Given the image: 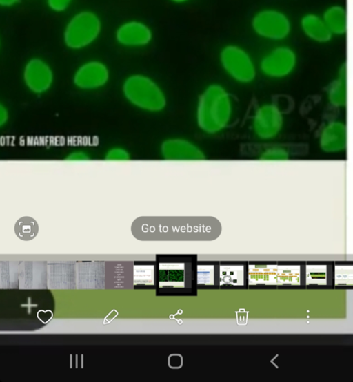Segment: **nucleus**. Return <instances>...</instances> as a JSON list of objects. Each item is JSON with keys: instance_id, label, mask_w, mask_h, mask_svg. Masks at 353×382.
I'll return each mask as SVG.
<instances>
[{"instance_id": "obj_3", "label": "nucleus", "mask_w": 353, "mask_h": 382, "mask_svg": "<svg viewBox=\"0 0 353 382\" xmlns=\"http://www.w3.org/2000/svg\"><path fill=\"white\" fill-rule=\"evenodd\" d=\"M101 30L102 23L98 14L82 12L68 23L64 34L65 42L69 48L83 49L98 39Z\"/></svg>"}, {"instance_id": "obj_10", "label": "nucleus", "mask_w": 353, "mask_h": 382, "mask_svg": "<svg viewBox=\"0 0 353 382\" xmlns=\"http://www.w3.org/2000/svg\"><path fill=\"white\" fill-rule=\"evenodd\" d=\"M109 70L103 62L92 61L79 68L74 76L75 85L83 89H94L108 82Z\"/></svg>"}, {"instance_id": "obj_18", "label": "nucleus", "mask_w": 353, "mask_h": 382, "mask_svg": "<svg viewBox=\"0 0 353 382\" xmlns=\"http://www.w3.org/2000/svg\"><path fill=\"white\" fill-rule=\"evenodd\" d=\"M105 160L110 162H127L130 161V156L125 149L114 148L109 151Z\"/></svg>"}, {"instance_id": "obj_4", "label": "nucleus", "mask_w": 353, "mask_h": 382, "mask_svg": "<svg viewBox=\"0 0 353 382\" xmlns=\"http://www.w3.org/2000/svg\"><path fill=\"white\" fill-rule=\"evenodd\" d=\"M251 25L259 37L271 41H284L292 31L290 17L276 8H263L256 12L252 17Z\"/></svg>"}, {"instance_id": "obj_17", "label": "nucleus", "mask_w": 353, "mask_h": 382, "mask_svg": "<svg viewBox=\"0 0 353 382\" xmlns=\"http://www.w3.org/2000/svg\"><path fill=\"white\" fill-rule=\"evenodd\" d=\"M259 159L265 162H285L289 159V153L283 148H271L265 151Z\"/></svg>"}, {"instance_id": "obj_5", "label": "nucleus", "mask_w": 353, "mask_h": 382, "mask_svg": "<svg viewBox=\"0 0 353 382\" xmlns=\"http://www.w3.org/2000/svg\"><path fill=\"white\" fill-rule=\"evenodd\" d=\"M221 65L236 82L247 84L254 81L256 67L250 52L242 46L229 43L219 52Z\"/></svg>"}, {"instance_id": "obj_24", "label": "nucleus", "mask_w": 353, "mask_h": 382, "mask_svg": "<svg viewBox=\"0 0 353 382\" xmlns=\"http://www.w3.org/2000/svg\"><path fill=\"white\" fill-rule=\"evenodd\" d=\"M170 1L175 5H185L191 1V0H170Z\"/></svg>"}, {"instance_id": "obj_13", "label": "nucleus", "mask_w": 353, "mask_h": 382, "mask_svg": "<svg viewBox=\"0 0 353 382\" xmlns=\"http://www.w3.org/2000/svg\"><path fill=\"white\" fill-rule=\"evenodd\" d=\"M300 28L305 36L317 43H327L333 38L323 17L316 13H307L300 20Z\"/></svg>"}, {"instance_id": "obj_21", "label": "nucleus", "mask_w": 353, "mask_h": 382, "mask_svg": "<svg viewBox=\"0 0 353 382\" xmlns=\"http://www.w3.org/2000/svg\"><path fill=\"white\" fill-rule=\"evenodd\" d=\"M248 312H244V310H240V312H236L237 315V322L239 325H246L247 324V316H248Z\"/></svg>"}, {"instance_id": "obj_23", "label": "nucleus", "mask_w": 353, "mask_h": 382, "mask_svg": "<svg viewBox=\"0 0 353 382\" xmlns=\"http://www.w3.org/2000/svg\"><path fill=\"white\" fill-rule=\"evenodd\" d=\"M19 1V0H0V3H1L3 6L10 7L13 6Z\"/></svg>"}, {"instance_id": "obj_6", "label": "nucleus", "mask_w": 353, "mask_h": 382, "mask_svg": "<svg viewBox=\"0 0 353 382\" xmlns=\"http://www.w3.org/2000/svg\"><path fill=\"white\" fill-rule=\"evenodd\" d=\"M296 51L287 45L270 50L261 59L260 68L263 75L273 78H285L293 72L297 65Z\"/></svg>"}, {"instance_id": "obj_9", "label": "nucleus", "mask_w": 353, "mask_h": 382, "mask_svg": "<svg viewBox=\"0 0 353 382\" xmlns=\"http://www.w3.org/2000/svg\"><path fill=\"white\" fill-rule=\"evenodd\" d=\"M164 159L175 162H196L205 160L202 151L191 142L183 139H170L164 142L161 147Z\"/></svg>"}, {"instance_id": "obj_12", "label": "nucleus", "mask_w": 353, "mask_h": 382, "mask_svg": "<svg viewBox=\"0 0 353 382\" xmlns=\"http://www.w3.org/2000/svg\"><path fill=\"white\" fill-rule=\"evenodd\" d=\"M347 147V128L339 121L332 122L323 129L321 147L325 153H339Z\"/></svg>"}, {"instance_id": "obj_8", "label": "nucleus", "mask_w": 353, "mask_h": 382, "mask_svg": "<svg viewBox=\"0 0 353 382\" xmlns=\"http://www.w3.org/2000/svg\"><path fill=\"white\" fill-rule=\"evenodd\" d=\"M283 127V116L276 105L261 106L256 112L253 128L256 136L263 140L274 138Z\"/></svg>"}, {"instance_id": "obj_11", "label": "nucleus", "mask_w": 353, "mask_h": 382, "mask_svg": "<svg viewBox=\"0 0 353 382\" xmlns=\"http://www.w3.org/2000/svg\"><path fill=\"white\" fill-rule=\"evenodd\" d=\"M26 85L34 93L46 92L52 82V73L49 66L39 59L30 60L24 71Z\"/></svg>"}, {"instance_id": "obj_22", "label": "nucleus", "mask_w": 353, "mask_h": 382, "mask_svg": "<svg viewBox=\"0 0 353 382\" xmlns=\"http://www.w3.org/2000/svg\"><path fill=\"white\" fill-rule=\"evenodd\" d=\"M0 116H1V118H0V122H1V126H3L8 120V112L3 105H1V115H0Z\"/></svg>"}, {"instance_id": "obj_14", "label": "nucleus", "mask_w": 353, "mask_h": 382, "mask_svg": "<svg viewBox=\"0 0 353 382\" xmlns=\"http://www.w3.org/2000/svg\"><path fill=\"white\" fill-rule=\"evenodd\" d=\"M323 19L332 36H344L348 31V13L343 6H329L322 15Z\"/></svg>"}, {"instance_id": "obj_20", "label": "nucleus", "mask_w": 353, "mask_h": 382, "mask_svg": "<svg viewBox=\"0 0 353 382\" xmlns=\"http://www.w3.org/2000/svg\"><path fill=\"white\" fill-rule=\"evenodd\" d=\"M67 161H70V162H77V161H87V160H90V158H88V156L87 155H85L84 153H74L72 154H70L68 158H67Z\"/></svg>"}, {"instance_id": "obj_16", "label": "nucleus", "mask_w": 353, "mask_h": 382, "mask_svg": "<svg viewBox=\"0 0 353 382\" xmlns=\"http://www.w3.org/2000/svg\"><path fill=\"white\" fill-rule=\"evenodd\" d=\"M14 232L23 241H32L39 233V225L34 219L24 217L17 221Z\"/></svg>"}, {"instance_id": "obj_2", "label": "nucleus", "mask_w": 353, "mask_h": 382, "mask_svg": "<svg viewBox=\"0 0 353 382\" xmlns=\"http://www.w3.org/2000/svg\"><path fill=\"white\" fill-rule=\"evenodd\" d=\"M123 90L127 99L139 108L155 112L165 107V97L161 89L147 76H130L123 84Z\"/></svg>"}, {"instance_id": "obj_15", "label": "nucleus", "mask_w": 353, "mask_h": 382, "mask_svg": "<svg viewBox=\"0 0 353 382\" xmlns=\"http://www.w3.org/2000/svg\"><path fill=\"white\" fill-rule=\"evenodd\" d=\"M329 100L336 107H344L347 104V65H342L339 71L337 79L331 84L329 90Z\"/></svg>"}, {"instance_id": "obj_19", "label": "nucleus", "mask_w": 353, "mask_h": 382, "mask_svg": "<svg viewBox=\"0 0 353 382\" xmlns=\"http://www.w3.org/2000/svg\"><path fill=\"white\" fill-rule=\"evenodd\" d=\"M72 1V0H48L51 10L57 12H64Z\"/></svg>"}, {"instance_id": "obj_1", "label": "nucleus", "mask_w": 353, "mask_h": 382, "mask_svg": "<svg viewBox=\"0 0 353 382\" xmlns=\"http://www.w3.org/2000/svg\"><path fill=\"white\" fill-rule=\"evenodd\" d=\"M232 113L230 96L225 89L219 85H211L200 97L197 112L199 127L208 134H216L226 127Z\"/></svg>"}, {"instance_id": "obj_7", "label": "nucleus", "mask_w": 353, "mask_h": 382, "mask_svg": "<svg viewBox=\"0 0 353 382\" xmlns=\"http://www.w3.org/2000/svg\"><path fill=\"white\" fill-rule=\"evenodd\" d=\"M114 37L121 47L137 49L148 47L153 41L154 34L145 22L131 20L119 26Z\"/></svg>"}]
</instances>
